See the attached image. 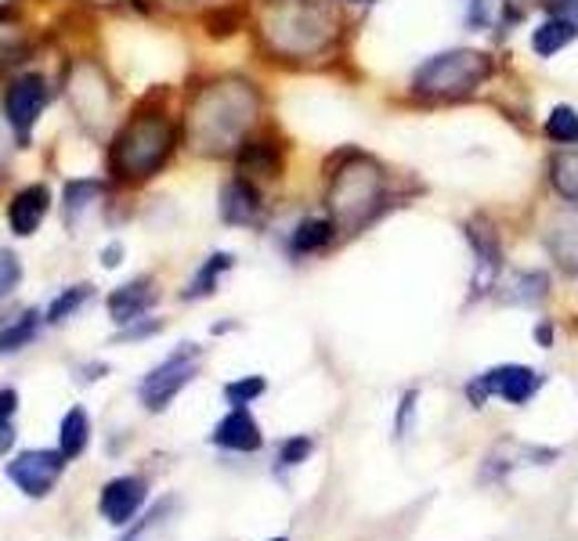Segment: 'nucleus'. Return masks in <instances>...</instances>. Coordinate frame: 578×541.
Segmentation results:
<instances>
[{
  "instance_id": "f257e3e1",
  "label": "nucleus",
  "mask_w": 578,
  "mask_h": 541,
  "mask_svg": "<svg viewBox=\"0 0 578 541\" xmlns=\"http://www.w3.org/2000/svg\"><path fill=\"white\" fill-rule=\"evenodd\" d=\"M260 94L246 80H221L202 87L185 116V138L196 152L225 156L242 149L246 130L257 123Z\"/></svg>"
},
{
  "instance_id": "f03ea898",
  "label": "nucleus",
  "mask_w": 578,
  "mask_h": 541,
  "mask_svg": "<svg viewBox=\"0 0 578 541\" xmlns=\"http://www.w3.org/2000/svg\"><path fill=\"white\" fill-rule=\"evenodd\" d=\"M337 14L326 0H271L260 19V37L282 58H308L337 40Z\"/></svg>"
},
{
  "instance_id": "7ed1b4c3",
  "label": "nucleus",
  "mask_w": 578,
  "mask_h": 541,
  "mask_svg": "<svg viewBox=\"0 0 578 541\" xmlns=\"http://www.w3.org/2000/svg\"><path fill=\"white\" fill-rule=\"evenodd\" d=\"M178 144V127L159 112H134L112 141L109 167L123 181H144L167 167Z\"/></svg>"
},
{
  "instance_id": "20e7f679",
  "label": "nucleus",
  "mask_w": 578,
  "mask_h": 541,
  "mask_svg": "<svg viewBox=\"0 0 578 541\" xmlns=\"http://www.w3.org/2000/svg\"><path fill=\"white\" fill-rule=\"evenodd\" d=\"M383 207V170L376 159L347 152L329 178V213L337 228H361Z\"/></svg>"
},
{
  "instance_id": "39448f33",
  "label": "nucleus",
  "mask_w": 578,
  "mask_h": 541,
  "mask_svg": "<svg viewBox=\"0 0 578 541\" xmlns=\"http://www.w3.org/2000/svg\"><path fill=\"white\" fill-rule=\"evenodd\" d=\"M491 77V58L481 51H445L416 69L412 91L423 98H462Z\"/></svg>"
},
{
  "instance_id": "423d86ee",
  "label": "nucleus",
  "mask_w": 578,
  "mask_h": 541,
  "mask_svg": "<svg viewBox=\"0 0 578 541\" xmlns=\"http://www.w3.org/2000/svg\"><path fill=\"white\" fill-rule=\"evenodd\" d=\"M199 372V350L196 347H185L178 350L173 358H167L159 369H152L149 375H144L141 383V401L144 408H152V412H163V408L178 398V393L192 383Z\"/></svg>"
},
{
  "instance_id": "0eeeda50",
  "label": "nucleus",
  "mask_w": 578,
  "mask_h": 541,
  "mask_svg": "<svg viewBox=\"0 0 578 541\" xmlns=\"http://www.w3.org/2000/svg\"><path fill=\"white\" fill-rule=\"evenodd\" d=\"M66 473L62 451H26L14 462H8V480L29 499H48L58 477Z\"/></svg>"
},
{
  "instance_id": "6e6552de",
  "label": "nucleus",
  "mask_w": 578,
  "mask_h": 541,
  "mask_svg": "<svg viewBox=\"0 0 578 541\" xmlns=\"http://www.w3.org/2000/svg\"><path fill=\"white\" fill-rule=\"evenodd\" d=\"M539 383H542L539 372L525 369V364H502V369L485 372L474 387H467V393L474 404H481L488 393H499V398H506L510 404H525L531 393L539 390Z\"/></svg>"
},
{
  "instance_id": "1a4fd4ad",
  "label": "nucleus",
  "mask_w": 578,
  "mask_h": 541,
  "mask_svg": "<svg viewBox=\"0 0 578 541\" xmlns=\"http://www.w3.org/2000/svg\"><path fill=\"white\" fill-rule=\"evenodd\" d=\"M43 106H48V83H43L40 77H19L4 91V116L19 134H29V130H33Z\"/></svg>"
},
{
  "instance_id": "9d476101",
  "label": "nucleus",
  "mask_w": 578,
  "mask_h": 541,
  "mask_svg": "<svg viewBox=\"0 0 578 541\" xmlns=\"http://www.w3.org/2000/svg\"><path fill=\"white\" fill-rule=\"evenodd\" d=\"M144 494H149L144 480H138V477H116V480H109L106 488H101L98 509H101V517H106L109 523L123 528V523L134 520V513L144 505Z\"/></svg>"
},
{
  "instance_id": "9b49d317",
  "label": "nucleus",
  "mask_w": 578,
  "mask_h": 541,
  "mask_svg": "<svg viewBox=\"0 0 578 541\" xmlns=\"http://www.w3.org/2000/svg\"><path fill=\"white\" fill-rule=\"evenodd\" d=\"M213 444L217 448H228V451H257L265 444V437H260V427L257 419L250 415V408H231V412L217 422L213 430Z\"/></svg>"
},
{
  "instance_id": "f8f14e48",
  "label": "nucleus",
  "mask_w": 578,
  "mask_h": 541,
  "mask_svg": "<svg viewBox=\"0 0 578 541\" xmlns=\"http://www.w3.org/2000/svg\"><path fill=\"white\" fill-rule=\"evenodd\" d=\"M48 207H51V192L43 184L22 188L8 207V224H11L14 236H33L43 221V213H48Z\"/></svg>"
},
{
  "instance_id": "ddd939ff",
  "label": "nucleus",
  "mask_w": 578,
  "mask_h": 541,
  "mask_svg": "<svg viewBox=\"0 0 578 541\" xmlns=\"http://www.w3.org/2000/svg\"><path fill=\"white\" fill-rule=\"evenodd\" d=\"M221 213L228 224H253L260 217V196L257 188L246 181V178H236L225 184L221 192Z\"/></svg>"
},
{
  "instance_id": "4468645a",
  "label": "nucleus",
  "mask_w": 578,
  "mask_h": 541,
  "mask_svg": "<svg viewBox=\"0 0 578 541\" xmlns=\"http://www.w3.org/2000/svg\"><path fill=\"white\" fill-rule=\"evenodd\" d=\"M282 170V152L275 141H242L239 149V173L250 178H279Z\"/></svg>"
},
{
  "instance_id": "2eb2a0df",
  "label": "nucleus",
  "mask_w": 578,
  "mask_h": 541,
  "mask_svg": "<svg viewBox=\"0 0 578 541\" xmlns=\"http://www.w3.org/2000/svg\"><path fill=\"white\" fill-rule=\"evenodd\" d=\"M156 303V289L152 282H144V278H138V282H130L123 289H116L109 297V314L112 321H120V325H127V321L141 318L149 307Z\"/></svg>"
},
{
  "instance_id": "dca6fc26",
  "label": "nucleus",
  "mask_w": 578,
  "mask_h": 541,
  "mask_svg": "<svg viewBox=\"0 0 578 541\" xmlns=\"http://www.w3.org/2000/svg\"><path fill=\"white\" fill-rule=\"evenodd\" d=\"M91 441V419H87L83 408H69L66 419L58 422V451L66 455V462L80 459Z\"/></svg>"
},
{
  "instance_id": "f3484780",
  "label": "nucleus",
  "mask_w": 578,
  "mask_h": 541,
  "mask_svg": "<svg viewBox=\"0 0 578 541\" xmlns=\"http://www.w3.org/2000/svg\"><path fill=\"white\" fill-rule=\"evenodd\" d=\"M575 33H578V26L571 19H546L539 29H535L531 48H535V54H542V58L557 54V51H564L575 40Z\"/></svg>"
},
{
  "instance_id": "a211bd4d",
  "label": "nucleus",
  "mask_w": 578,
  "mask_h": 541,
  "mask_svg": "<svg viewBox=\"0 0 578 541\" xmlns=\"http://www.w3.org/2000/svg\"><path fill=\"white\" fill-rule=\"evenodd\" d=\"M332 236H337V224L329 221H303L297 231H293V253H318L326 250V246L332 242Z\"/></svg>"
},
{
  "instance_id": "6ab92c4d",
  "label": "nucleus",
  "mask_w": 578,
  "mask_h": 541,
  "mask_svg": "<svg viewBox=\"0 0 578 541\" xmlns=\"http://www.w3.org/2000/svg\"><path fill=\"white\" fill-rule=\"evenodd\" d=\"M549 181H554V188L564 199L578 202V149L560 152L554 159V167H549Z\"/></svg>"
},
{
  "instance_id": "aec40b11",
  "label": "nucleus",
  "mask_w": 578,
  "mask_h": 541,
  "mask_svg": "<svg viewBox=\"0 0 578 541\" xmlns=\"http://www.w3.org/2000/svg\"><path fill=\"white\" fill-rule=\"evenodd\" d=\"M37 332H40V314L37 311H29L22 314L14 325L8 329H0V354H14V350H22L37 340Z\"/></svg>"
},
{
  "instance_id": "412c9836",
  "label": "nucleus",
  "mask_w": 578,
  "mask_h": 541,
  "mask_svg": "<svg viewBox=\"0 0 578 541\" xmlns=\"http://www.w3.org/2000/svg\"><path fill=\"white\" fill-rule=\"evenodd\" d=\"M546 134L557 144H571L578 141V112L571 106H557L546 120Z\"/></svg>"
},
{
  "instance_id": "4be33fe9",
  "label": "nucleus",
  "mask_w": 578,
  "mask_h": 541,
  "mask_svg": "<svg viewBox=\"0 0 578 541\" xmlns=\"http://www.w3.org/2000/svg\"><path fill=\"white\" fill-rule=\"evenodd\" d=\"M26 33H22V26L19 22H11L0 14V69L11 66V62H19V54L26 51Z\"/></svg>"
},
{
  "instance_id": "5701e85b",
  "label": "nucleus",
  "mask_w": 578,
  "mask_h": 541,
  "mask_svg": "<svg viewBox=\"0 0 578 541\" xmlns=\"http://www.w3.org/2000/svg\"><path fill=\"white\" fill-rule=\"evenodd\" d=\"M265 390H268L265 379H260V375H250V379H236V383H228V387H225V398H228L231 408H242V404L257 401Z\"/></svg>"
},
{
  "instance_id": "b1692460",
  "label": "nucleus",
  "mask_w": 578,
  "mask_h": 541,
  "mask_svg": "<svg viewBox=\"0 0 578 541\" xmlns=\"http://www.w3.org/2000/svg\"><path fill=\"white\" fill-rule=\"evenodd\" d=\"M231 268V257L228 253H217L210 257V264L199 271V278L192 282V289H188V300H196V297H207V292H213V282H217V274L228 271Z\"/></svg>"
},
{
  "instance_id": "393cba45",
  "label": "nucleus",
  "mask_w": 578,
  "mask_h": 541,
  "mask_svg": "<svg viewBox=\"0 0 578 541\" xmlns=\"http://www.w3.org/2000/svg\"><path fill=\"white\" fill-rule=\"evenodd\" d=\"M91 285H72V289H66L62 297H58L54 303H51V311H48V321H66L72 311H77L80 303H87L91 300Z\"/></svg>"
},
{
  "instance_id": "a878e982",
  "label": "nucleus",
  "mask_w": 578,
  "mask_h": 541,
  "mask_svg": "<svg viewBox=\"0 0 578 541\" xmlns=\"http://www.w3.org/2000/svg\"><path fill=\"white\" fill-rule=\"evenodd\" d=\"M19 278H22V268H19V260H14V253L0 250V300L11 297L14 285H19Z\"/></svg>"
},
{
  "instance_id": "bb28decb",
  "label": "nucleus",
  "mask_w": 578,
  "mask_h": 541,
  "mask_svg": "<svg viewBox=\"0 0 578 541\" xmlns=\"http://www.w3.org/2000/svg\"><path fill=\"white\" fill-rule=\"evenodd\" d=\"M308 455H311V441H308V437H293V441L282 444L279 462H282V465H297V462H303Z\"/></svg>"
},
{
  "instance_id": "cd10ccee",
  "label": "nucleus",
  "mask_w": 578,
  "mask_h": 541,
  "mask_svg": "<svg viewBox=\"0 0 578 541\" xmlns=\"http://www.w3.org/2000/svg\"><path fill=\"white\" fill-rule=\"evenodd\" d=\"M170 509H173V502H170V499H167V502H159V505L152 509V513L144 517V523H141V528H138V531H130V534H127L123 541H138V538H144V531H149V528H156V523L163 520V517L170 513Z\"/></svg>"
},
{
  "instance_id": "c85d7f7f",
  "label": "nucleus",
  "mask_w": 578,
  "mask_h": 541,
  "mask_svg": "<svg viewBox=\"0 0 578 541\" xmlns=\"http://www.w3.org/2000/svg\"><path fill=\"white\" fill-rule=\"evenodd\" d=\"M11 448H14V427H11V419L0 415V455H8Z\"/></svg>"
},
{
  "instance_id": "c756f323",
  "label": "nucleus",
  "mask_w": 578,
  "mask_h": 541,
  "mask_svg": "<svg viewBox=\"0 0 578 541\" xmlns=\"http://www.w3.org/2000/svg\"><path fill=\"white\" fill-rule=\"evenodd\" d=\"M14 408H19V393H14V390H0V415L11 419Z\"/></svg>"
},
{
  "instance_id": "7c9ffc66",
  "label": "nucleus",
  "mask_w": 578,
  "mask_h": 541,
  "mask_svg": "<svg viewBox=\"0 0 578 541\" xmlns=\"http://www.w3.org/2000/svg\"><path fill=\"white\" fill-rule=\"evenodd\" d=\"M106 268H116L120 264V246H112V250H106V260H101Z\"/></svg>"
},
{
  "instance_id": "2f4dec72",
  "label": "nucleus",
  "mask_w": 578,
  "mask_h": 541,
  "mask_svg": "<svg viewBox=\"0 0 578 541\" xmlns=\"http://www.w3.org/2000/svg\"><path fill=\"white\" fill-rule=\"evenodd\" d=\"M358 4H372V0H358Z\"/></svg>"
},
{
  "instance_id": "473e14b6",
  "label": "nucleus",
  "mask_w": 578,
  "mask_h": 541,
  "mask_svg": "<svg viewBox=\"0 0 578 541\" xmlns=\"http://www.w3.org/2000/svg\"><path fill=\"white\" fill-rule=\"evenodd\" d=\"M4 4H8V0H0V8H4Z\"/></svg>"
},
{
  "instance_id": "72a5a7b5",
  "label": "nucleus",
  "mask_w": 578,
  "mask_h": 541,
  "mask_svg": "<svg viewBox=\"0 0 578 541\" xmlns=\"http://www.w3.org/2000/svg\"><path fill=\"white\" fill-rule=\"evenodd\" d=\"M98 4H109V0H98Z\"/></svg>"
},
{
  "instance_id": "f704fd0d",
  "label": "nucleus",
  "mask_w": 578,
  "mask_h": 541,
  "mask_svg": "<svg viewBox=\"0 0 578 541\" xmlns=\"http://www.w3.org/2000/svg\"><path fill=\"white\" fill-rule=\"evenodd\" d=\"M271 541H286V538H271Z\"/></svg>"
}]
</instances>
